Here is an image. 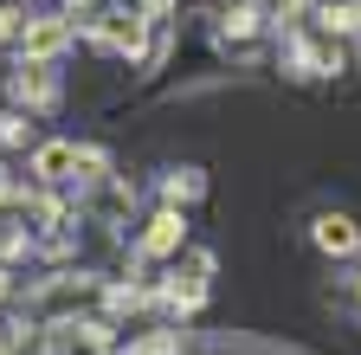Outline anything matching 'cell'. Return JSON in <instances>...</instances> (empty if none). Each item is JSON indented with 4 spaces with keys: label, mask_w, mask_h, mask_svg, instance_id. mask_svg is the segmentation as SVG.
Returning a JSON list of instances; mask_svg holds the SVG:
<instances>
[{
    "label": "cell",
    "mask_w": 361,
    "mask_h": 355,
    "mask_svg": "<svg viewBox=\"0 0 361 355\" xmlns=\"http://www.w3.org/2000/svg\"><path fill=\"white\" fill-rule=\"evenodd\" d=\"M310 239L323 246V252H336V258L361 246V233H355V219H342V213H323V219H316V233H310Z\"/></svg>",
    "instance_id": "6da1fadb"
},
{
    "label": "cell",
    "mask_w": 361,
    "mask_h": 355,
    "mask_svg": "<svg viewBox=\"0 0 361 355\" xmlns=\"http://www.w3.org/2000/svg\"><path fill=\"white\" fill-rule=\"evenodd\" d=\"M13 97L32 104V110H45V104H52V71H45V65H26V71L13 78Z\"/></svg>",
    "instance_id": "7a4b0ae2"
},
{
    "label": "cell",
    "mask_w": 361,
    "mask_h": 355,
    "mask_svg": "<svg viewBox=\"0 0 361 355\" xmlns=\"http://www.w3.org/2000/svg\"><path fill=\"white\" fill-rule=\"evenodd\" d=\"M65 46V20H39V26H26V52L32 59H52Z\"/></svg>",
    "instance_id": "3957f363"
},
{
    "label": "cell",
    "mask_w": 361,
    "mask_h": 355,
    "mask_svg": "<svg viewBox=\"0 0 361 355\" xmlns=\"http://www.w3.org/2000/svg\"><path fill=\"white\" fill-rule=\"evenodd\" d=\"M174 246H180V219H174V213H161L155 227H149V239H142V252H155V258H161V252H174Z\"/></svg>",
    "instance_id": "277c9868"
},
{
    "label": "cell",
    "mask_w": 361,
    "mask_h": 355,
    "mask_svg": "<svg viewBox=\"0 0 361 355\" xmlns=\"http://www.w3.org/2000/svg\"><path fill=\"white\" fill-rule=\"evenodd\" d=\"M65 168H78V149H65V143L39 149V174H65Z\"/></svg>",
    "instance_id": "5b68a950"
},
{
    "label": "cell",
    "mask_w": 361,
    "mask_h": 355,
    "mask_svg": "<svg viewBox=\"0 0 361 355\" xmlns=\"http://www.w3.org/2000/svg\"><path fill=\"white\" fill-rule=\"evenodd\" d=\"M0 39H26V13L20 7H0Z\"/></svg>",
    "instance_id": "8992f818"
},
{
    "label": "cell",
    "mask_w": 361,
    "mask_h": 355,
    "mask_svg": "<svg viewBox=\"0 0 361 355\" xmlns=\"http://www.w3.org/2000/svg\"><path fill=\"white\" fill-rule=\"evenodd\" d=\"M200 194V174H174V181H168V200H194Z\"/></svg>",
    "instance_id": "52a82bcc"
},
{
    "label": "cell",
    "mask_w": 361,
    "mask_h": 355,
    "mask_svg": "<svg viewBox=\"0 0 361 355\" xmlns=\"http://www.w3.org/2000/svg\"><path fill=\"white\" fill-rule=\"evenodd\" d=\"M355 297H361V284H355Z\"/></svg>",
    "instance_id": "ba28073f"
}]
</instances>
